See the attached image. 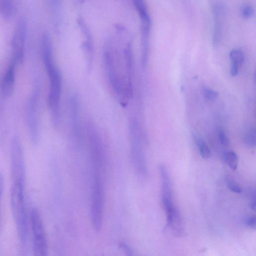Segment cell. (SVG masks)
<instances>
[{
	"label": "cell",
	"instance_id": "11",
	"mask_svg": "<svg viewBox=\"0 0 256 256\" xmlns=\"http://www.w3.org/2000/svg\"><path fill=\"white\" fill-rule=\"evenodd\" d=\"M214 19L212 45L214 47L219 46L222 38V23L226 14V7L221 2H216L212 8Z\"/></svg>",
	"mask_w": 256,
	"mask_h": 256
},
{
	"label": "cell",
	"instance_id": "29",
	"mask_svg": "<svg viewBox=\"0 0 256 256\" xmlns=\"http://www.w3.org/2000/svg\"><path fill=\"white\" fill-rule=\"evenodd\" d=\"M250 208L253 210H256V198H254L252 200L251 204H250Z\"/></svg>",
	"mask_w": 256,
	"mask_h": 256
},
{
	"label": "cell",
	"instance_id": "12",
	"mask_svg": "<svg viewBox=\"0 0 256 256\" xmlns=\"http://www.w3.org/2000/svg\"><path fill=\"white\" fill-rule=\"evenodd\" d=\"M70 112L72 132L76 138L80 140L81 129L80 122V102L78 97L74 95L70 99Z\"/></svg>",
	"mask_w": 256,
	"mask_h": 256
},
{
	"label": "cell",
	"instance_id": "3",
	"mask_svg": "<svg viewBox=\"0 0 256 256\" xmlns=\"http://www.w3.org/2000/svg\"><path fill=\"white\" fill-rule=\"evenodd\" d=\"M104 61L105 70L112 89L119 98L121 104L124 106L132 94L128 88L126 78L120 72V64L116 63L112 46L107 42L104 50Z\"/></svg>",
	"mask_w": 256,
	"mask_h": 256
},
{
	"label": "cell",
	"instance_id": "9",
	"mask_svg": "<svg viewBox=\"0 0 256 256\" xmlns=\"http://www.w3.org/2000/svg\"><path fill=\"white\" fill-rule=\"evenodd\" d=\"M130 136L132 161L136 171L140 174L146 172L145 162L141 148L139 132L136 122L130 120Z\"/></svg>",
	"mask_w": 256,
	"mask_h": 256
},
{
	"label": "cell",
	"instance_id": "14",
	"mask_svg": "<svg viewBox=\"0 0 256 256\" xmlns=\"http://www.w3.org/2000/svg\"><path fill=\"white\" fill-rule=\"evenodd\" d=\"M160 174L162 204L172 201V198L171 186L167 170L164 164L159 166Z\"/></svg>",
	"mask_w": 256,
	"mask_h": 256
},
{
	"label": "cell",
	"instance_id": "15",
	"mask_svg": "<svg viewBox=\"0 0 256 256\" xmlns=\"http://www.w3.org/2000/svg\"><path fill=\"white\" fill-rule=\"evenodd\" d=\"M16 11V0H0V16L4 19H12Z\"/></svg>",
	"mask_w": 256,
	"mask_h": 256
},
{
	"label": "cell",
	"instance_id": "16",
	"mask_svg": "<svg viewBox=\"0 0 256 256\" xmlns=\"http://www.w3.org/2000/svg\"><path fill=\"white\" fill-rule=\"evenodd\" d=\"M194 139L202 157L204 159L210 158L211 156L210 150L204 140L197 136H194Z\"/></svg>",
	"mask_w": 256,
	"mask_h": 256
},
{
	"label": "cell",
	"instance_id": "19",
	"mask_svg": "<svg viewBox=\"0 0 256 256\" xmlns=\"http://www.w3.org/2000/svg\"><path fill=\"white\" fill-rule=\"evenodd\" d=\"M256 130L254 128H248L244 134V142L250 147H254L256 143Z\"/></svg>",
	"mask_w": 256,
	"mask_h": 256
},
{
	"label": "cell",
	"instance_id": "17",
	"mask_svg": "<svg viewBox=\"0 0 256 256\" xmlns=\"http://www.w3.org/2000/svg\"><path fill=\"white\" fill-rule=\"evenodd\" d=\"M225 162L232 170H236L238 166V159L236 154L234 151H228L224 154Z\"/></svg>",
	"mask_w": 256,
	"mask_h": 256
},
{
	"label": "cell",
	"instance_id": "22",
	"mask_svg": "<svg viewBox=\"0 0 256 256\" xmlns=\"http://www.w3.org/2000/svg\"><path fill=\"white\" fill-rule=\"evenodd\" d=\"M226 182L228 188L232 192L236 193H240L242 192V188L232 180L227 178L226 180Z\"/></svg>",
	"mask_w": 256,
	"mask_h": 256
},
{
	"label": "cell",
	"instance_id": "23",
	"mask_svg": "<svg viewBox=\"0 0 256 256\" xmlns=\"http://www.w3.org/2000/svg\"><path fill=\"white\" fill-rule=\"evenodd\" d=\"M218 138L220 144L224 146H227L230 144V140L222 129H220L218 132Z\"/></svg>",
	"mask_w": 256,
	"mask_h": 256
},
{
	"label": "cell",
	"instance_id": "24",
	"mask_svg": "<svg viewBox=\"0 0 256 256\" xmlns=\"http://www.w3.org/2000/svg\"><path fill=\"white\" fill-rule=\"evenodd\" d=\"M254 14V8L250 6H244L242 10V14L244 18L248 19L250 18Z\"/></svg>",
	"mask_w": 256,
	"mask_h": 256
},
{
	"label": "cell",
	"instance_id": "6",
	"mask_svg": "<svg viewBox=\"0 0 256 256\" xmlns=\"http://www.w3.org/2000/svg\"><path fill=\"white\" fill-rule=\"evenodd\" d=\"M28 34L26 20L21 17L17 20L11 39V60L16 64L23 62L24 48Z\"/></svg>",
	"mask_w": 256,
	"mask_h": 256
},
{
	"label": "cell",
	"instance_id": "10",
	"mask_svg": "<svg viewBox=\"0 0 256 256\" xmlns=\"http://www.w3.org/2000/svg\"><path fill=\"white\" fill-rule=\"evenodd\" d=\"M77 21L84 38L82 46L86 58L87 68L90 71L92 68L94 60L93 39L89 28L83 18L82 17H79Z\"/></svg>",
	"mask_w": 256,
	"mask_h": 256
},
{
	"label": "cell",
	"instance_id": "2",
	"mask_svg": "<svg viewBox=\"0 0 256 256\" xmlns=\"http://www.w3.org/2000/svg\"><path fill=\"white\" fill-rule=\"evenodd\" d=\"M24 182H12L10 190V204L20 246L25 250L27 246L28 228L24 204Z\"/></svg>",
	"mask_w": 256,
	"mask_h": 256
},
{
	"label": "cell",
	"instance_id": "21",
	"mask_svg": "<svg viewBox=\"0 0 256 256\" xmlns=\"http://www.w3.org/2000/svg\"><path fill=\"white\" fill-rule=\"evenodd\" d=\"M49 5L50 12L52 15L54 22L56 23L57 20V12L58 6V0H47Z\"/></svg>",
	"mask_w": 256,
	"mask_h": 256
},
{
	"label": "cell",
	"instance_id": "4",
	"mask_svg": "<svg viewBox=\"0 0 256 256\" xmlns=\"http://www.w3.org/2000/svg\"><path fill=\"white\" fill-rule=\"evenodd\" d=\"M104 208V186L102 172H93L90 216L92 226L96 232L102 226Z\"/></svg>",
	"mask_w": 256,
	"mask_h": 256
},
{
	"label": "cell",
	"instance_id": "1",
	"mask_svg": "<svg viewBox=\"0 0 256 256\" xmlns=\"http://www.w3.org/2000/svg\"><path fill=\"white\" fill-rule=\"evenodd\" d=\"M41 49L43 62L50 81L48 103L51 111L53 124L58 126L60 122L62 76L54 63L51 39L46 32H44L41 37Z\"/></svg>",
	"mask_w": 256,
	"mask_h": 256
},
{
	"label": "cell",
	"instance_id": "13",
	"mask_svg": "<svg viewBox=\"0 0 256 256\" xmlns=\"http://www.w3.org/2000/svg\"><path fill=\"white\" fill-rule=\"evenodd\" d=\"M16 64L10 60L8 66L3 76L1 84L2 94L6 96H9L12 94L16 80Z\"/></svg>",
	"mask_w": 256,
	"mask_h": 256
},
{
	"label": "cell",
	"instance_id": "20",
	"mask_svg": "<svg viewBox=\"0 0 256 256\" xmlns=\"http://www.w3.org/2000/svg\"><path fill=\"white\" fill-rule=\"evenodd\" d=\"M202 94L207 100L210 101L216 100L218 96V92L207 88L203 89Z\"/></svg>",
	"mask_w": 256,
	"mask_h": 256
},
{
	"label": "cell",
	"instance_id": "5",
	"mask_svg": "<svg viewBox=\"0 0 256 256\" xmlns=\"http://www.w3.org/2000/svg\"><path fill=\"white\" fill-rule=\"evenodd\" d=\"M32 235V250L36 256L48 255V246L46 234L40 214L36 208H33L30 214Z\"/></svg>",
	"mask_w": 256,
	"mask_h": 256
},
{
	"label": "cell",
	"instance_id": "27",
	"mask_svg": "<svg viewBox=\"0 0 256 256\" xmlns=\"http://www.w3.org/2000/svg\"><path fill=\"white\" fill-rule=\"evenodd\" d=\"M239 66L234 64H230V74L232 76H236L238 72Z\"/></svg>",
	"mask_w": 256,
	"mask_h": 256
},
{
	"label": "cell",
	"instance_id": "18",
	"mask_svg": "<svg viewBox=\"0 0 256 256\" xmlns=\"http://www.w3.org/2000/svg\"><path fill=\"white\" fill-rule=\"evenodd\" d=\"M230 58L231 64H237L239 66H241L244 61V55L243 52L239 50L234 49L230 51Z\"/></svg>",
	"mask_w": 256,
	"mask_h": 256
},
{
	"label": "cell",
	"instance_id": "28",
	"mask_svg": "<svg viewBox=\"0 0 256 256\" xmlns=\"http://www.w3.org/2000/svg\"><path fill=\"white\" fill-rule=\"evenodd\" d=\"M4 186V176H3V174H2V173L0 172V201H1V199H2V193H3Z\"/></svg>",
	"mask_w": 256,
	"mask_h": 256
},
{
	"label": "cell",
	"instance_id": "8",
	"mask_svg": "<svg viewBox=\"0 0 256 256\" xmlns=\"http://www.w3.org/2000/svg\"><path fill=\"white\" fill-rule=\"evenodd\" d=\"M40 89L38 86L34 89L30 98L28 110L27 122L30 139L33 144H36L40 138L38 120V99Z\"/></svg>",
	"mask_w": 256,
	"mask_h": 256
},
{
	"label": "cell",
	"instance_id": "7",
	"mask_svg": "<svg viewBox=\"0 0 256 256\" xmlns=\"http://www.w3.org/2000/svg\"><path fill=\"white\" fill-rule=\"evenodd\" d=\"M10 153L12 182H25L26 170L23 148L20 138L16 136L12 140Z\"/></svg>",
	"mask_w": 256,
	"mask_h": 256
},
{
	"label": "cell",
	"instance_id": "26",
	"mask_svg": "<svg viewBox=\"0 0 256 256\" xmlns=\"http://www.w3.org/2000/svg\"><path fill=\"white\" fill-rule=\"evenodd\" d=\"M246 224L252 228L256 229V218L254 216H250L246 219Z\"/></svg>",
	"mask_w": 256,
	"mask_h": 256
},
{
	"label": "cell",
	"instance_id": "25",
	"mask_svg": "<svg viewBox=\"0 0 256 256\" xmlns=\"http://www.w3.org/2000/svg\"><path fill=\"white\" fill-rule=\"evenodd\" d=\"M119 247L123 250L125 254L128 256L133 255V252L130 246L124 242H120L119 244Z\"/></svg>",
	"mask_w": 256,
	"mask_h": 256
}]
</instances>
